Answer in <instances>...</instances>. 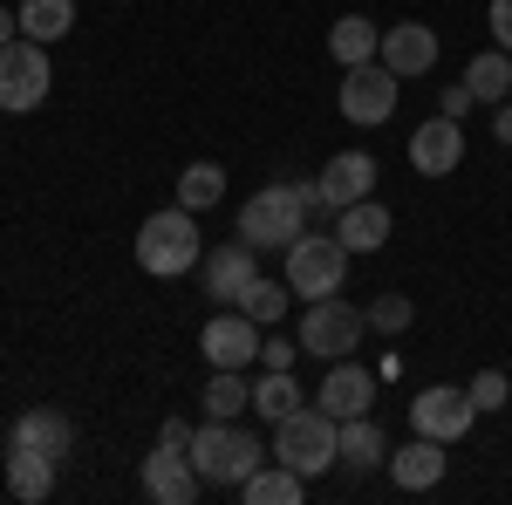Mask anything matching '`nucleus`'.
Returning <instances> with one entry per match:
<instances>
[{"label": "nucleus", "instance_id": "ddd939ff", "mask_svg": "<svg viewBox=\"0 0 512 505\" xmlns=\"http://www.w3.org/2000/svg\"><path fill=\"white\" fill-rule=\"evenodd\" d=\"M458 164H465V123L458 117L437 110L424 130H410V171L417 178H451Z\"/></svg>", "mask_w": 512, "mask_h": 505}, {"label": "nucleus", "instance_id": "393cba45", "mask_svg": "<svg viewBox=\"0 0 512 505\" xmlns=\"http://www.w3.org/2000/svg\"><path fill=\"white\" fill-rule=\"evenodd\" d=\"M465 89H472L478 103H506L512 96V55L506 48H485L472 69H465Z\"/></svg>", "mask_w": 512, "mask_h": 505}, {"label": "nucleus", "instance_id": "6ab92c4d", "mask_svg": "<svg viewBox=\"0 0 512 505\" xmlns=\"http://www.w3.org/2000/svg\"><path fill=\"white\" fill-rule=\"evenodd\" d=\"M335 239L349 246V253H376L383 239H390V205H376V198H355L335 212Z\"/></svg>", "mask_w": 512, "mask_h": 505}, {"label": "nucleus", "instance_id": "1a4fd4ad", "mask_svg": "<svg viewBox=\"0 0 512 505\" xmlns=\"http://www.w3.org/2000/svg\"><path fill=\"white\" fill-rule=\"evenodd\" d=\"M396 89H403V76H390L383 62H355V69H342V117L349 123H390L396 117Z\"/></svg>", "mask_w": 512, "mask_h": 505}, {"label": "nucleus", "instance_id": "7ed1b4c3", "mask_svg": "<svg viewBox=\"0 0 512 505\" xmlns=\"http://www.w3.org/2000/svg\"><path fill=\"white\" fill-rule=\"evenodd\" d=\"M205 260V246H198V226L185 205H171V212H151L144 226H137V267L151 273V280H178V273H192Z\"/></svg>", "mask_w": 512, "mask_h": 505}, {"label": "nucleus", "instance_id": "6e6552de", "mask_svg": "<svg viewBox=\"0 0 512 505\" xmlns=\"http://www.w3.org/2000/svg\"><path fill=\"white\" fill-rule=\"evenodd\" d=\"M260 321L246 308H219L212 321H205V335H198V349H205V362L212 369H253L260 362Z\"/></svg>", "mask_w": 512, "mask_h": 505}, {"label": "nucleus", "instance_id": "5701e85b", "mask_svg": "<svg viewBox=\"0 0 512 505\" xmlns=\"http://www.w3.org/2000/svg\"><path fill=\"white\" fill-rule=\"evenodd\" d=\"M301 492H308V478H301L294 465H274V471L260 465L246 485H239V499H246V505H301Z\"/></svg>", "mask_w": 512, "mask_h": 505}, {"label": "nucleus", "instance_id": "9b49d317", "mask_svg": "<svg viewBox=\"0 0 512 505\" xmlns=\"http://www.w3.org/2000/svg\"><path fill=\"white\" fill-rule=\"evenodd\" d=\"M137 485H144V499H158V505H192L205 478H198L185 444H158V451L137 465Z\"/></svg>", "mask_w": 512, "mask_h": 505}, {"label": "nucleus", "instance_id": "7c9ffc66", "mask_svg": "<svg viewBox=\"0 0 512 505\" xmlns=\"http://www.w3.org/2000/svg\"><path fill=\"white\" fill-rule=\"evenodd\" d=\"M410 321H417L410 294H376V308H369V328H383V335H403Z\"/></svg>", "mask_w": 512, "mask_h": 505}, {"label": "nucleus", "instance_id": "f257e3e1", "mask_svg": "<svg viewBox=\"0 0 512 505\" xmlns=\"http://www.w3.org/2000/svg\"><path fill=\"white\" fill-rule=\"evenodd\" d=\"M185 451H192V465H198L205 485H233V492L260 471V458H267V451H260V437H253V430H239V417H212V424H198Z\"/></svg>", "mask_w": 512, "mask_h": 505}, {"label": "nucleus", "instance_id": "4468645a", "mask_svg": "<svg viewBox=\"0 0 512 505\" xmlns=\"http://www.w3.org/2000/svg\"><path fill=\"white\" fill-rule=\"evenodd\" d=\"M315 185H321V205H328V212H342V205H355V198L376 192V157H369V151H342V157H328Z\"/></svg>", "mask_w": 512, "mask_h": 505}, {"label": "nucleus", "instance_id": "b1692460", "mask_svg": "<svg viewBox=\"0 0 512 505\" xmlns=\"http://www.w3.org/2000/svg\"><path fill=\"white\" fill-rule=\"evenodd\" d=\"M69 28H76V0H21V35L28 41L48 48V41H62Z\"/></svg>", "mask_w": 512, "mask_h": 505}, {"label": "nucleus", "instance_id": "e433bc0d", "mask_svg": "<svg viewBox=\"0 0 512 505\" xmlns=\"http://www.w3.org/2000/svg\"><path fill=\"white\" fill-rule=\"evenodd\" d=\"M14 35H21V14H14V7H0V48H7Z\"/></svg>", "mask_w": 512, "mask_h": 505}, {"label": "nucleus", "instance_id": "f8f14e48", "mask_svg": "<svg viewBox=\"0 0 512 505\" xmlns=\"http://www.w3.org/2000/svg\"><path fill=\"white\" fill-rule=\"evenodd\" d=\"M478 424V410H472V396L465 389H417V403H410V430L417 437H437V444H458L465 430Z\"/></svg>", "mask_w": 512, "mask_h": 505}, {"label": "nucleus", "instance_id": "4be33fe9", "mask_svg": "<svg viewBox=\"0 0 512 505\" xmlns=\"http://www.w3.org/2000/svg\"><path fill=\"white\" fill-rule=\"evenodd\" d=\"M376 48H383V35H376V21H362V14H342V21L328 28V55H335L342 69L376 62Z\"/></svg>", "mask_w": 512, "mask_h": 505}, {"label": "nucleus", "instance_id": "f3484780", "mask_svg": "<svg viewBox=\"0 0 512 505\" xmlns=\"http://www.w3.org/2000/svg\"><path fill=\"white\" fill-rule=\"evenodd\" d=\"M7 444H14V451H41V458H55V465H62V458L76 451V424H69L62 410H28V417L14 424Z\"/></svg>", "mask_w": 512, "mask_h": 505}, {"label": "nucleus", "instance_id": "9d476101", "mask_svg": "<svg viewBox=\"0 0 512 505\" xmlns=\"http://www.w3.org/2000/svg\"><path fill=\"white\" fill-rule=\"evenodd\" d=\"M198 267H205V294H212L219 308H239V301H246V287L260 280V246H246V239L233 233L226 246H212Z\"/></svg>", "mask_w": 512, "mask_h": 505}, {"label": "nucleus", "instance_id": "dca6fc26", "mask_svg": "<svg viewBox=\"0 0 512 505\" xmlns=\"http://www.w3.org/2000/svg\"><path fill=\"white\" fill-rule=\"evenodd\" d=\"M376 62H383L390 76H424L437 62V35L424 21H396L390 35H383V48H376Z\"/></svg>", "mask_w": 512, "mask_h": 505}, {"label": "nucleus", "instance_id": "f03ea898", "mask_svg": "<svg viewBox=\"0 0 512 505\" xmlns=\"http://www.w3.org/2000/svg\"><path fill=\"white\" fill-rule=\"evenodd\" d=\"M308 198H301V178L294 185H260V192L239 205V239L260 246V253H287L294 239L308 233Z\"/></svg>", "mask_w": 512, "mask_h": 505}, {"label": "nucleus", "instance_id": "bb28decb", "mask_svg": "<svg viewBox=\"0 0 512 505\" xmlns=\"http://www.w3.org/2000/svg\"><path fill=\"white\" fill-rule=\"evenodd\" d=\"M239 410H253L246 369H212V383H205V417H239Z\"/></svg>", "mask_w": 512, "mask_h": 505}, {"label": "nucleus", "instance_id": "c9c22d12", "mask_svg": "<svg viewBox=\"0 0 512 505\" xmlns=\"http://www.w3.org/2000/svg\"><path fill=\"white\" fill-rule=\"evenodd\" d=\"M158 444H192V424H185V417H171V424H164V437Z\"/></svg>", "mask_w": 512, "mask_h": 505}, {"label": "nucleus", "instance_id": "72a5a7b5", "mask_svg": "<svg viewBox=\"0 0 512 505\" xmlns=\"http://www.w3.org/2000/svg\"><path fill=\"white\" fill-rule=\"evenodd\" d=\"M260 362L267 369H294V342H260Z\"/></svg>", "mask_w": 512, "mask_h": 505}, {"label": "nucleus", "instance_id": "412c9836", "mask_svg": "<svg viewBox=\"0 0 512 505\" xmlns=\"http://www.w3.org/2000/svg\"><path fill=\"white\" fill-rule=\"evenodd\" d=\"M7 492L21 505H41L55 492V458H41V451H14L7 444Z\"/></svg>", "mask_w": 512, "mask_h": 505}, {"label": "nucleus", "instance_id": "a211bd4d", "mask_svg": "<svg viewBox=\"0 0 512 505\" xmlns=\"http://www.w3.org/2000/svg\"><path fill=\"white\" fill-rule=\"evenodd\" d=\"M444 444L437 437H410L403 451H390V478L403 485V492H431V485H444Z\"/></svg>", "mask_w": 512, "mask_h": 505}, {"label": "nucleus", "instance_id": "aec40b11", "mask_svg": "<svg viewBox=\"0 0 512 505\" xmlns=\"http://www.w3.org/2000/svg\"><path fill=\"white\" fill-rule=\"evenodd\" d=\"M335 465H349V471L390 465V437L369 424V417H342V437H335Z\"/></svg>", "mask_w": 512, "mask_h": 505}, {"label": "nucleus", "instance_id": "39448f33", "mask_svg": "<svg viewBox=\"0 0 512 505\" xmlns=\"http://www.w3.org/2000/svg\"><path fill=\"white\" fill-rule=\"evenodd\" d=\"M342 280H349V246L328 233H301L287 246V287L301 294V301H321V294H342Z\"/></svg>", "mask_w": 512, "mask_h": 505}, {"label": "nucleus", "instance_id": "2eb2a0df", "mask_svg": "<svg viewBox=\"0 0 512 505\" xmlns=\"http://www.w3.org/2000/svg\"><path fill=\"white\" fill-rule=\"evenodd\" d=\"M369 403H376V376L342 355V362H328V383H321V410L328 417H369Z\"/></svg>", "mask_w": 512, "mask_h": 505}, {"label": "nucleus", "instance_id": "423d86ee", "mask_svg": "<svg viewBox=\"0 0 512 505\" xmlns=\"http://www.w3.org/2000/svg\"><path fill=\"white\" fill-rule=\"evenodd\" d=\"M362 328H369V314H362V308L335 301V294H321V301H308V314H301V349L321 355V362H342V355L362 349Z\"/></svg>", "mask_w": 512, "mask_h": 505}, {"label": "nucleus", "instance_id": "c756f323", "mask_svg": "<svg viewBox=\"0 0 512 505\" xmlns=\"http://www.w3.org/2000/svg\"><path fill=\"white\" fill-rule=\"evenodd\" d=\"M465 396H472L478 417H485V410H506V403H512V376H506V369H478L472 383H465Z\"/></svg>", "mask_w": 512, "mask_h": 505}, {"label": "nucleus", "instance_id": "0eeeda50", "mask_svg": "<svg viewBox=\"0 0 512 505\" xmlns=\"http://www.w3.org/2000/svg\"><path fill=\"white\" fill-rule=\"evenodd\" d=\"M48 48L28 35H14L0 48V110L7 117H21V110H41V96H48Z\"/></svg>", "mask_w": 512, "mask_h": 505}, {"label": "nucleus", "instance_id": "a878e982", "mask_svg": "<svg viewBox=\"0 0 512 505\" xmlns=\"http://www.w3.org/2000/svg\"><path fill=\"white\" fill-rule=\"evenodd\" d=\"M253 410H260L267 424L294 417V410H301V383H294V369H267V376L253 383Z\"/></svg>", "mask_w": 512, "mask_h": 505}, {"label": "nucleus", "instance_id": "c85d7f7f", "mask_svg": "<svg viewBox=\"0 0 512 505\" xmlns=\"http://www.w3.org/2000/svg\"><path fill=\"white\" fill-rule=\"evenodd\" d=\"M287 294H294L287 280H267V273H260V280L246 287V301H239V308H246L253 321H260V328H267V321H280V314H287Z\"/></svg>", "mask_w": 512, "mask_h": 505}, {"label": "nucleus", "instance_id": "473e14b6", "mask_svg": "<svg viewBox=\"0 0 512 505\" xmlns=\"http://www.w3.org/2000/svg\"><path fill=\"white\" fill-rule=\"evenodd\" d=\"M492 35H499V48L512 55V0H492Z\"/></svg>", "mask_w": 512, "mask_h": 505}, {"label": "nucleus", "instance_id": "20e7f679", "mask_svg": "<svg viewBox=\"0 0 512 505\" xmlns=\"http://www.w3.org/2000/svg\"><path fill=\"white\" fill-rule=\"evenodd\" d=\"M335 437H342V417H328V410H294V417H280L274 424V458L280 465H294L301 478H321V471L335 465Z\"/></svg>", "mask_w": 512, "mask_h": 505}, {"label": "nucleus", "instance_id": "f704fd0d", "mask_svg": "<svg viewBox=\"0 0 512 505\" xmlns=\"http://www.w3.org/2000/svg\"><path fill=\"white\" fill-rule=\"evenodd\" d=\"M492 137H499V144H506V151H512V96H506V103H499V117H492Z\"/></svg>", "mask_w": 512, "mask_h": 505}, {"label": "nucleus", "instance_id": "2f4dec72", "mask_svg": "<svg viewBox=\"0 0 512 505\" xmlns=\"http://www.w3.org/2000/svg\"><path fill=\"white\" fill-rule=\"evenodd\" d=\"M472 103H478V96L465 89V82H451V89H444V117H458V123H465V110H472Z\"/></svg>", "mask_w": 512, "mask_h": 505}, {"label": "nucleus", "instance_id": "cd10ccee", "mask_svg": "<svg viewBox=\"0 0 512 505\" xmlns=\"http://www.w3.org/2000/svg\"><path fill=\"white\" fill-rule=\"evenodd\" d=\"M219 198H226V171H219V164H185L178 205H185V212H205V205H219Z\"/></svg>", "mask_w": 512, "mask_h": 505}]
</instances>
